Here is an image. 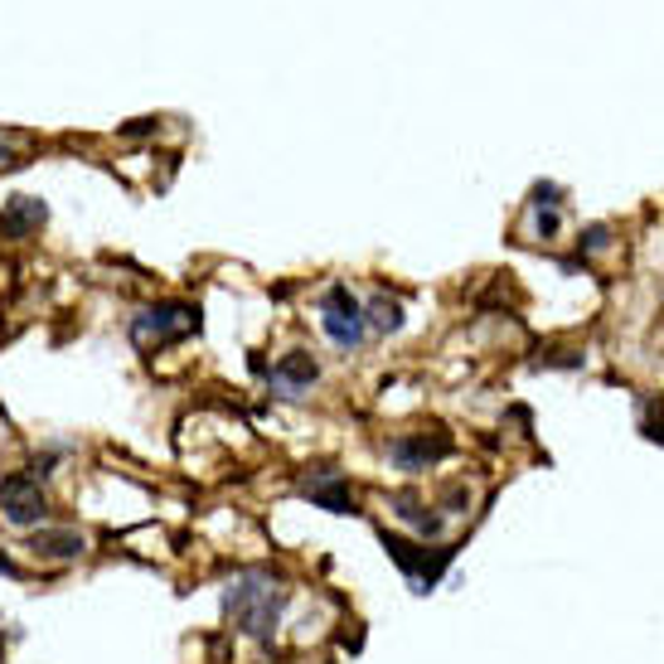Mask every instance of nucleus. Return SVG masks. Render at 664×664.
<instances>
[{"instance_id": "1", "label": "nucleus", "mask_w": 664, "mask_h": 664, "mask_svg": "<svg viewBox=\"0 0 664 664\" xmlns=\"http://www.w3.org/2000/svg\"><path fill=\"white\" fill-rule=\"evenodd\" d=\"M224 611L233 621L238 636L257 640V646H272L277 626H282V611H286V587L272 567H247L238 573L224 591Z\"/></svg>"}, {"instance_id": "2", "label": "nucleus", "mask_w": 664, "mask_h": 664, "mask_svg": "<svg viewBox=\"0 0 664 664\" xmlns=\"http://www.w3.org/2000/svg\"><path fill=\"white\" fill-rule=\"evenodd\" d=\"M194 330H200V306H190V301H155V306L131 316V340L141 349L175 345V340L194 335Z\"/></svg>"}, {"instance_id": "3", "label": "nucleus", "mask_w": 664, "mask_h": 664, "mask_svg": "<svg viewBox=\"0 0 664 664\" xmlns=\"http://www.w3.org/2000/svg\"><path fill=\"white\" fill-rule=\"evenodd\" d=\"M49 514H54V505H49L44 481H35L29 471H10V475H0V519H5L10 528L29 534V528L49 524Z\"/></svg>"}, {"instance_id": "4", "label": "nucleus", "mask_w": 664, "mask_h": 664, "mask_svg": "<svg viewBox=\"0 0 664 664\" xmlns=\"http://www.w3.org/2000/svg\"><path fill=\"white\" fill-rule=\"evenodd\" d=\"M320 330L330 335V345H340L349 355V349L365 345L369 335V320H365V301L349 292L345 282L325 286V296H320Z\"/></svg>"}, {"instance_id": "5", "label": "nucleus", "mask_w": 664, "mask_h": 664, "mask_svg": "<svg viewBox=\"0 0 664 664\" xmlns=\"http://www.w3.org/2000/svg\"><path fill=\"white\" fill-rule=\"evenodd\" d=\"M383 548H388V558L403 567V573L418 583V591H432L442 583V573L451 567V558H456V544H446V548H422L418 538H403V534H388L383 528Z\"/></svg>"}, {"instance_id": "6", "label": "nucleus", "mask_w": 664, "mask_h": 664, "mask_svg": "<svg viewBox=\"0 0 664 664\" xmlns=\"http://www.w3.org/2000/svg\"><path fill=\"white\" fill-rule=\"evenodd\" d=\"M451 437H446V427H422V432H403V437L388 442V461L398 465L403 475H418L427 471V465H437L451 456Z\"/></svg>"}, {"instance_id": "7", "label": "nucleus", "mask_w": 664, "mask_h": 664, "mask_svg": "<svg viewBox=\"0 0 664 664\" xmlns=\"http://www.w3.org/2000/svg\"><path fill=\"white\" fill-rule=\"evenodd\" d=\"M25 548L35 563H78L88 553V534L74 524H39L25 534Z\"/></svg>"}, {"instance_id": "8", "label": "nucleus", "mask_w": 664, "mask_h": 664, "mask_svg": "<svg viewBox=\"0 0 664 664\" xmlns=\"http://www.w3.org/2000/svg\"><path fill=\"white\" fill-rule=\"evenodd\" d=\"M320 379V365L316 355H306V349H292V355H282L272 369H267V388L277 393V398H306L310 388H316Z\"/></svg>"}, {"instance_id": "9", "label": "nucleus", "mask_w": 664, "mask_h": 664, "mask_svg": "<svg viewBox=\"0 0 664 664\" xmlns=\"http://www.w3.org/2000/svg\"><path fill=\"white\" fill-rule=\"evenodd\" d=\"M44 224H49V204L39 200V194H15V200H5V209H0V238H5V243H25V238H35Z\"/></svg>"}, {"instance_id": "10", "label": "nucleus", "mask_w": 664, "mask_h": 664, "mask_svg": "<svg viewBox=\"0 0 664 664\" xmlns=\"http://www.w3.org/2000/svg\"><path fill=\"white\" fill-rule=\"evenodd\" d=\"M301 495H306V500L316 505V510L355 514V485H349L340 471H316L306 485H301Z\"/></svg>"}, {"instance_id": "11", "label": "nucleus", "mask_w": 664, "mask_h": 664, "mask_svg": "<svg viewBox=\"0 0 664 664\" xmlns=\"http://www.w3.org/2000/svg\"><path fill=\"white\" fill-rule=\"evenodd\" d=\"M393 514L403 519V524H412V534L418 538H442V528H446V514H432L422 500H412V495H393Z\"/></svg>"}, {"instance_id": "12", "label": "nucleus", "mask_w": 664, "mask_h": 664, "mask_svg": "<svg viewBox=\"0 0 664 664\" xmlns=\"http://www.w3.org/2000/svg\"><path fill=\"white\" fill-rule=\"evenodd\" d=\"M365 320H369V330H379V335H398L408 316H403V301H398V296L373 292L369 306H365Z\"/></svg>"}, {"instance_id": "13", "label": "nucleus", "mask_w": 664, "mask_h": 664, "mask_svg": "<svg viewBox=\"0 0 664 664\" xmlns=\"http://www.w3.org/2000/svg\"><path fill=\"white\" fill-rule=\"evenodd\" d=\"M538 369H583V355H573V349H548V355L534 359Z\"/></svg>"}, {"instance_id": "14", "label": "nucleus", "mask_w": 664, "mask_h": 664, "mask_svg": "<svg viewBox=\"0 0 664 664\" xmlns=\"http://www.w3.org/2000/svg\"><path fill=\"white\" fill-rule=\"evenodd\" d=\"M528 204H534V209H558V204H563V190H558L553 180H544V184H534Z\"/></svg>"}, {"instance_id": "15", "label": "nucleus", "mask_w": 664, "mask_h": 664, "mask_svg": "<svg viewBox=\"0 0 664 664\" xmlns=\"http://www.w3.org/2000/svg\"><path fill=\"white\" fill-rule=\"evenodd\" d=\"M606 243H611V228L606 224H591V228H583V238H577V247H583V253H601Z\"/></svg>"}, {"instance_id": "16", "label": "nucleus", "mask_w": 664, "mask_h": 664, "mask_svg": "<svg viewBox=\"0 0 664 664\" xmlns=\"http://www.w3.org/2000/svg\"><path fill=\"white\" fill-rule=\"evenodd\" d=\"M59 456H64V446H54V451L35 456V461H29V475H35V481H49V475H54V465H59Z\"/></svg>"}, {"instance_id": "17", "label": "nucleus", "mask_w": 664, "mask_h": 664, "mask_svg": "<svg viewBox=\"0 0 664 664\" xmlns=\"http://www.w3.org/2000/svg\"><path fill=\"white\" fill-rule=\"evenodd\" d=\"M465 505H471V490H465V485H451V490L442 495V514H465Z\"/></svg>"}, {"instance_id": "18", "label": "nucleus", "mask_w": 664, "mask_h": 664, "mask_svg": "<svg viewBox=\"0 0 664 664\" xmlns=\"http://www.w3.org/2000/svg\"><path fill=\"white\" fill-rule=\"evenodd\" d=\"M534 233L538 238H553L558 233V209H534Z\"/></svg>"}, {"instance_id": "19", "label": "nucleus", "mask_w": 664, "mask_h": 664, "mask_svg": "<svg viewBox=\"0 0 664 664\" xmlns=\"http://www.w3.org/2000/svg\"><path fill=\"white\" fill-rule=\"evenodd\" d=\"M151 131H155V117H137L122 127V137H151Z\"/></svg>"}, {"instance_id": "20", "label": "nucleus", "mask_w": 664, "mask_h": 664, "mask_svg": "<svg viewBox=\"0 0 664 664\" xmlns=\"http://www.w3.org/2000/svg\"><path fill=\"white\" fill-rule=\"evenodd\" d=\"M0 577H20V567H15V558H5V553H0Z\"/></svg>"}, {"instance_id": "21", "label": "nucleus", "mask_w": 664, "mask_h": 664, "mask_svg": "<svg viewBox=\"0 0 664 664\" xmlns=\"http://www.w3.org/2000/svg\"><path fill=\"white\" fill-rule=\"evenodd\" d=\"M0 165H20V155L5 146V141H0Z\"/></svg>"}]
</instances>
